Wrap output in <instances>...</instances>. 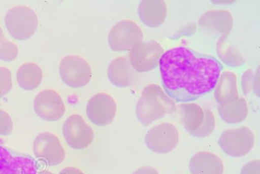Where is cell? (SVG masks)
Masks as SVG:
<instances>
[{
  "instance_id": "3957f363",
  "label": "cell",
  "mask_w": 260,
  "mask_h": 174,
  "mask_svg": "<svg viewBox=\"0 0 260 174\" xmlns=\"http://www.w3.org/2000/svg\"><path fill=\"white\" fill-rule=\"evenodd\" d=\"M175 113L183 128L194 137H207L215 129L213 113L198 104L189 102L181 103L176 107Z\"/></svg>"
},
{
  "instance_id": "44dd1931",
  "label": "cell",
  "mask_w": 260,
  "mask_h": 174,
  "mask_svg": "<svg viewBox=\"0 0 260 174\" xmlns=\"http://www.w3.org/2000/svg\"><path fill=\"white\" fill-rule=\"evenodd\" d=\"M218 113L220 118L226 124H237L245 121L248 114L247 101L243 97L225 105H219Z\"/></svg>"
},
{
  "instance_id": "4fadbf2b",
  "label": "cell",
  "mask_w": 260,
  "mask_h": 174,
  "mask_svg": "<svg viewBox=\"0 0 260 174\" xmlns=\"http://www.w3.org/2000/svg\"><path fill=\"white\" fill-rule=\"evenodd\" d=\"M34 111L41 119L47 122H56L66 112L62 97L54 90H43L37 95L34 102Z\"/></svg>"
},
{
  "instance_id": "ba28073f",
  "label": "cell",
  "mask_w": 260,
  "mask_h": 174,
  "mask_svg": "<svg viewBox=\"0 0 260 174\" xmlns=\"http://www.w3.org/2000/svg\"><path fill=\"white\" fill-rule=\"evenodd\" d=\"M59 74L65 84L73 88L89 84L92 75L89 64L77 55H69L61 60Z\"/></svg>"
},
{
  "instance_id": "9c48e42d",
  "label": "cell",
  "mask_w": 260,
  "mask_h": 174,
  "mask_svg": "<svg viewBox=\"0 0 260 174\" xmlns=\"http://www.w3.org/2000/svg\"><path fill=\"white\" fill-rule=\"evenodd\" d=\"M143 37L142 29L136 22L123 20L114 25L109 32V46L114 52H124L143 41Z\"/></svg>"
},
{
  "instance_id": "f546056e",
  "label": "cell",
  "mask_w": 260,
  "mask_h": 174,
  "mask_svg": "<svg viewBox=\"0 0 260 174\" xmlns=\"http://www.w3.org/2000/svg\"><path fill=\"white\" fill-rule=\"evenodd\" d=\"M37 174H53L52 172H50V171H47V170H44L41 171L40 172L37 173Z\"/></svg>"
},
{
  "instance_id": "d4e9b609",
  "label": "cell",
  "mask_w": 260,
  "mask_h": 174,
  "mask_svg": "<svg viewBox=\"0 0 260 174\" xmlns=\"http://www.w3.org/2000/svg\"><path fill=\"white\" fill-rule=\"evenodd\" d=\"M12 88V74L10 69L0 66V99L8 94Z\"/></svg>"
},
{
  "instance_id": "e0dca14e",
  "label": "cell",
  "mask_w": 260,
  "mask_h": 174,
  "mask_svg": "<svg viewBox=\"0 0 260 174\" xmlns=\"http://www.w3.org/2000/svg\"><path fill=\"white\" fill-rule=\"evenodd\" d=\"M199 24L208 31L230 34L233 27L234 20L231 13L226 10H211L200 18Z\"/></svg>"
},
{
  "instance_id": "cb8c5ba5",
  "label": "cell",
  "mask_w": 260,
  "mask_h": 174,
  "mask_svg": "<svg viewBox=\"0 0 260 174\" xmlns=\"http://www.w3.org/2000/svg\"><path fill=\"white\" fill-rule=\"evenodd\" d=\"M241 86L244 94L248 95L252 91L259 92V71L248 69L245 71L241 78Z\"/></svg>"
},
{
  "instance_id": "ffe728a7",
  "label": "cell",
  "mask_w": 260,
  "mask_h": 174,
  "mask_svg": "<svg viewBox=\"0 0 260 174\" xmlns=\"http://www.w3.org/2000/svg\"><path fill=\"white\" fill-rule=\"evenodd\" d=\"M229 34H222L216 44V52L219 59L226 66L239 68L245 64V57L235 46L228 41Z\"/></svg>"
},
{
  "instance_id": "30bf717a",
  "label": "cell",
  "mask_w": 260,
  "mask_h": 174,
  "mask_svg": "<svg viewBox=\"0 0 260 174\" xmlns=\"http://www.w3.org/2000/svg\"><path fill=\"white\" fill-rule=\"evenodd\" d=\"M37 159L48 166L59 165L64 161L66 152L59 138L50 132L39 134L32 145Z\"/></svg>"
},
{
  "instance_id": "8992f818",
  "label": "cell",
  "mask_w": 260,
  "mask_h": 174,
  "mask_svg": "<svg viewBox=\"0 0 260 174\" xmlns=\"http://www.w3.org/2000/svg\"><path fill=\"white\" fill-rule=\"evenodd\" d=\"M165 53L164 48L154 40L141 41L130 49L128 58L132 68L139 73L153 71L159 65Z\"/></svg>"
},
{
  "instance_id": "ac0fdd59",
  "label": "cell",
  "mask_w": 260,
  "mask_h": 174,
  "mask_svg": "<svg viewBox=\"0 0 260 174\" xmlns=\"http://www.w3.org/2000/svg\"><path fill=\"white\" fill-rule=\"evenodd\" d=\"M215 97L219 105L231 103L239 98L236 74L226 71L220 74L215 86Z\"/></svg>"
},
{
  "instance_id": "7a4b0ae2",
  "label": "cell",
  "mask_w": 260,
  "mask_h": 174,
  "mask_svg": "<svg viewBox=\"0 0 260 174\" xmlns=\"http://www.w3.org/2000/svg\"><path fill=\"white\" fill-rule=\"evenodd\" d=\"M175 101L158 85L144 88L136 106V115L144 126H149L167 115L175 112Z\"/></svg>"
},
{
  "instance_id": "5bb4252c",
  "label": "cell",
  "mask_w": 260,
  "mask_h": 174,
  "mask_svg": "<svg viewBox=\"0 0 260 174\" xmlns=\"http://www.w3.org/2000/svg\"><path fill=\"white\" fill-rule=\"evenodd\" d=\"M38 169L32 157L0 146V174H37Z\"/></svg>"
},
{
  "instance_id": "2e32d148",
  "label": "cell",
  "mask_w": 260,
  "mask_h": 174,
  "mask_svg": "<svg viewBox=\"0 0 260 174\" xmlns=\"http://www.w3.org/2000/svg\"><path fill=\"white\" fill-rule=\"evenodd\" d=\"M138 15L141 22L151 28H156L166 20L167 6L161 0H144L138 6Z\"/></svg>"
},
{
  "instance_id": "277c9868",
  "label": "cell",
  "mask_w": 260,
  "mask_h": 174,
  "mask_svg": "<svg viewBox=\"0 0 260 174\" xmlns=\"http://www.w3.org/2000/svg\"><path fill=\"white\" fill-rule=\"evenodd\" d=\"M5 25L9 33L16 40H28L38 28V18L29 7L19 6L11 8L4 18Z\"/></svg>"
},
{
  "instance_id": "484cf974",
  "label": "cell",
  "mask_w": 260,
  "mask_h": 174,
  "mask_svg": "<svg viewBox=\"0 0 260 174\" xmlns=\"http://www.w3.org/2000/svg\"><path fill=\"white\" fill-rule=\"evenodd\" d=\"M13 122L9 113L0 110V136H7L12 133Z\"/></svg>"
},
{
  "instance_id": "603a6c76",
  "label": "cell",
  "mask_w": 260,
  "mask_h": 174,
  "mask_svg": "<svg viewBox=\"0 0 260 174\" xmlns=\"http://www.w3.org/2000/svg\"><path fill=\"white\" fill-rule=\"evenodd\" d=\"M18 46L7 39L3 29L0 27V60L12 61L18 56Z\"/></svg>"
},
{
  "instance_id": "6da1fadb",
  "label": "cell",
  "mask_w": 260,
  "mask_h": 174,
  "mask_svg": "<svg viewBox=\"0 0 260 174\" xmlns=\"http://www.w3.org/2000/svg\"><path fill=\"white\" fill-rule=\"evenodd\" d=\"M159 66L167 94L182 103L194 101L212 91L222 69L215 57L199 54L183 46L165 52Z\"/></svg>"
},
{
  "instance_id": "8fae6325",
  "label": "cell",
  "mask_w": 260,
  "mask_h": 174,
  "mask_svg": "<svg viewBox=\"0 0 260 174\" xmlns=\"http://www.w3.org/2000/svg\"><path fill=\"white\" fill-rule=\"evenodd\" d=\"M62 133L68 145L73 150H84L93 142V130L80 115L67 118L62 127Z\"/></svg>"
},
{
  "instance_id": "7402d4cb",
  "label": "cell",
  "mask_w": 260,
  "mask_h": 174,
  "mask_svg": "<svg viewBox=\"0 0 260 174\" xmlns=\"http://www.w3.org/2000/svg\"><path fill=\"white\" fill-rule=\"evenodd\" d=\"M43 78V69L34 62H26L16 73L18 84L23 90H32L41 85Z\"/></svg>"
},
{
  "instance_id": "83f0119b",
  "label": "cell",
  "mask_w": 260,
  "mask_h": 174,
  "mask_svg": "<svg viewBox=\"0 0 260 174\" xmlns=\"http://www.w3.org/2000/svg\"><path fill=\"white\" fill-rule=\"evenodd\" d=\"M132 174H159V173L154 167L147 166L141 167Z\"/></svg>"
},
{
  "instance_id": "f1b7e54d",
  "label": "cell",
  "mask_w": 260,
  "mask_h": 174,
  "mask_svg": "<svg viewBox=\"0 0 260 174\" xmlns=\"http://www.w3.org/2000/svg\"><path fill=\"white\" fill-rule=\"evenodd\" d=\"M59 174H85L80 169L76 167H67L62 170Z\"/></svg>"
},
{
  "instance_id": "4316f807",
  "label": "cell",
  "mask_w": 260,
  "mask_h": 174,
  "mask_svg": "<svg viewBox=\"0 0 260 174\" xmlns=\"http://www.w3.org/2000/svg\"><path fill=\"white\" fill-rule=\"evenodd\" d=\"M240 174H260V160H252L244 164Z\"/></svg>"
},
{
  "instance_id": "5b68a950",
  "label": "cell",
  "mask_w": 260,
  "mask_h": 174,
  "mask_svg": "<svg viewBox=\"0 0 260 174\" xmlns=\"http://www.w3.org/2000/svg\"><path fill=\"white\" fill-rule=\"evenodd\" d=\"M254 143V134L247 127L225 130L218 141L222 152L234 158H240L249 154Z\"/></svg>"
},
{
  "instance_id": "9a60e30c",
  "label": "cell",
  "mask_w": 260,
  "mask_h": 174,
  "mask_svg": "<svg viewBox=\"0 0 260 174\" xmlns=\"http://www.w3.org/2000/svg\"><path fill=\"white\" fill-rule=\"evenodd\" d=\"M191 174H224L223 161L218 155L208 151H200L190 159Z\"/></svg>"
},
{
  "instance_id": "d6986e66",
  "label": "cell",
  "mask_w": 260,
  "mask_h": 174,
  "mask_svg": "<svg viewBox=\"0 0 260 174\" xmlns=\"http://www.w3.org/2000/svg\"><path fill=\"white\" fill-rule=\"evenodd\" d=\"M108 77L111 84L117 87H127L132 84L134 73L126 57H116L110 62Z\"/></svg>"
},
{
  "instance_id": "52a82bcc",
  "label": "cell",
  "mask_w": 260,
  "mask_h": 174,
  "mask_svg": "<svg viewBox=\"0 0 260 174\" xmlns=\"http://www.w3.org/2000/svg\"><path fill=\"white\" fill-rule=\"evenodd\" d=\"M180 134L175 125L165 122L150 129L145 136L148 149L158 154H167L177 147Z\"/></svg>"
},
{
  "instance_id": "7c38bea8",
  "label": "cell",
  "mask_w": 260,
  "mask_h": 174,
  "mask_svg": "<svg viewBox=\"0 0 260 174\" xmlns=\"http://www.w3.org/2000/svg\"><path fill=\"white\" fill-rule=\"evenodd\" d=\"M117 105L110 94L100 92L88 102L86 113L90 121L97 126L105 127L115 119Z\"/></svg>"
}]
</instances>
